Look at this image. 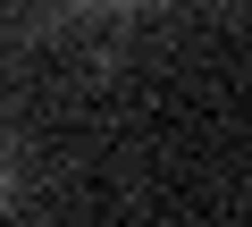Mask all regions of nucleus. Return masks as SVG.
<instances>
[{
	"instance_id": "1",
	"label": "nucleus",
	"mask_w": 252,
	"mask_h": 227,
	"mask_svg": "<svg viewBox=\"0 0 252 227\" xmlns=\"http://www.w3.org/2000/svg\"><path fill=\"white\" fill-rule=\"evenodd\" d=\"M0 194H9V168H0Z\"/></svg>"
}]
</instances>
